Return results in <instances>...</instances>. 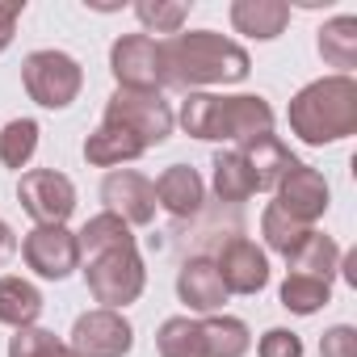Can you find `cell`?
I'll list each match as a JSON object with an SVG mask.
<instances>
[{
	"label": "cell",
	"instance_id": "obj_1",
	"mask_svg": "<svg viewBox=\"0 0 357 357\" xmlns=\"http://www.w3.org/2000/svg\"><path fill=\"white\" fill-rule=\"evenodd\" d=\"M248 72H252L248 51L219 30H190V34H172L160 43V84L164 89L198 93L211 84H240L248 80Z\"/></svg>",
	"mask_w": 357,
	"mask_h": 357
},
{
	"label": "cell",
	"instance_id": "obj_2",
	"mask_svg": "<svg viewBox=\"0 0 357 357\" xmlns=\"http://www.w3.org/2000/svg\"><path fill=\"white\" fill-rule=\"evenodd\" d=\"M190 139L206 143H248L273 130V105L261 93H190L176 114Z\"/></svg>",
	"mask_w": 357,
	"mask_h": 357
},
{
	"label": "cell",
	"instance_id": "obj_3",
	"mask_svg": "<svg viewBox=\"0 0 357 357\" xmlns=\"http://www.w3.org/2000/svg\"><path fill=\"white\" fill-rule=\"evenodd\" d=\"M286 122L307 147L349 139L357 130V80L353 76H319V80L303 84L290 97Z\"/></svg>",
	"mask_w": 357,
	"mask_h": 357
},
{
	"label": "cell",
	"instance_id": "obj_4",
	"mask_svg": "<svg viewBox=\"0 0 357 357\" xmlns=\"http://www.w3.org/2000/svg\"><path fill=\"white\" fill-rule=\"evenodd\" d=\"M22 84L26 97L43 109H68L80 89H84V68L68 55V51H30L22 59Z\"/></svg>",
	"mask_w": 357,
	"mask_h": 357
},
{
	"label": "cell",
	"instance_id": "obj_5",
	"mask_svg": "<svg viewBox=\"0 0 357 357\" xmlns=\"http://www.w3.org/2000/svg\"><path fill=\"white\" fill-rule=\"evenodd\" d=\"M84 282H89V294L101 307L122 311V307L139 303V294L147 286V265H143L139 248H114V252H101V257L84 261Z\"/></svg>",
	"mask_w": 357,
	"mask_h": 357
},
{
	"label": "cell",
	"instance_id": "obj_6",
	"mask_svg": "<svg viewBox=\"0 0 357 357\" xmlns=\"http://www.w3.org/2000/svg\"><path fill=\"white\" fill-rule=\"evenodd\" d=\"M101 122H114L122 130H130L147 151L168 143L172 126H176V114L172 105L160 97V93H135V89H114V97L105 101V118Z\"/></svg>",
	"mask_w": 357,
	"mask_h": 357
},
{
	"label": "cell",
	"instance_id": "obj_7",
	"mask_svg": "<svg viewBox=\"0 0 357 357\" xmlns=\"http://www.w3.org/2000/svg\"><path fill=\"white\" fill-rule=\"evenodd\" d=\"M17 202L38 227H68L76 211V185H72V176L55 168H30L17 181Z\"/></svg>",
	"mask_w": 357,
	"mask_h": 357
},
{
	"label": "cell",
	"instance_id": "obj_8",
	"mask_svg": "<svg viewBox=\"0 0 357 357\" xmlns=\"http://www.w3.org/2000/svg\"><path fill=\"white\" fill-rule=\"evenodd\" d=\"M68 344L76 349V357H126L135 349V328L122 311L93 307V311L76 315Z\"/></svg>",
	"mask_w": 357,
	"mask_h": 357
},
{
	"label": "cell",
	"instance_id": "obj_9",
	"mask_svg": "<svg viewBox=\"0 0 357 357\" xmlns=\"http://www.w3.org/2000/svg\"><path fill=\"white\" fill-rule=\"evenodd\" d=\"M22 257L38 278L63 282V278H72L80 269V240L68 227H34L22 240Z\"/></svg>",
	"mask_w": 357,
	"mask_h": 357
},
{
	"label": "cell",
	"instance_id": "obj_10",
	"mask_svg": "<svg viewBox=\"0 0 357 357\" xmlns=\"http://www.w3.org/2000/svg\"><path fill=\"white\" fill-rule=\"evenodd\" d=\"M328 202H332V190H328V181H324V172L311 168V164H303V160L282 176L278 190H273V206H278L282 215L307 223V227H311L315 219H324Z\"/></svg>",
	"mask_w": 357,
	"mask_h": 357
},
{
	"label": "cell",
	"instance_id": "obj_11",
	"mask_svg": "<svg viewBox=\"0 0 357 357\" xmlns=\"http://www.w3.org/2000/svg\"><path fill=\"white\" fill-rule=\"evenodd\" d=\"M109 72L118 89L160 93V43L147 34H122L109 47Z\"/></svg>",
	"mask_w": 357,
	"mask_h": 357
},
{
	"label": "cell",
	"instance_id": "obj_12",
	"mask_svg": "<svg viewBox=\"0 0 357 357\" xmlns=\"http://www.w3.org/2000/svg\"><path fill=\"white\" fill-rule=\"evenodd\" d=\"M101 202L109 215H118L126 227H147L155 219V190L143 172L135 168H114L101 181Z\"/></svg>",
	"mask_w": 357,
	"mask_h": 357
},
{
	"label": "cell",
	"instance_id": "obj_13",
	"mask_svg": "<svg viewBox=\"0 0 357 357\" xmlns=\"http://www.w3.org/2000/svg\"><path fill=\"white\" fill-rule=\"evenodd\" d=\"M215 269H219L227 294H261L269 286V257H265V248H257L244 236H236V240L223 244Z\"/></svg>",
	"mask_w": 357,
	"mask_h": 357
},
{
	"label": "cell",
	"instance_id": "obj_14",
	"mask_svg": "<svg viewBox=\"0 0 357 357\" xmlns=\"http://www.w3.org/2000/svg\"><path fill=\"white\" fill-rule=\"evenodd\" d=\"M176 298H181L190 311L198 315H219L227 303V286L215 269L211 257H190L181 269H176Z\"/></svg>",
	"mask_w": 357,
	"mask_h": 357
},
{
	"label": "cell",
	"instance_id": "obj_15",
	"mask_svg": "<svg viewBox=\"0 0 357 357\" xmlns=\"http://www.w3.org/2000/svg\"><path fill=\"white\" fill-rule=\"evenodd\" d=\"M155 206H164L172 219H190L202 211V198H206V185H202V176L190 168V164H168L155 181Z\"/></svg>",
	"mask_w": 357,
	"mask_h": 357
},
{
	"label": "cell",
	"instance_id": "obj_16",
	"mask_svg": "<svg viewBox=\"0 0 357 357\" xmlns=\"http://www.w3.org/2000/svg\"><path fill=\"white\" fill-rule=\"evenodd\" d=\"M236 151L244 155V164H248V172H252L257 190H278V181L298 164V155H294L273 130H269V135H257V139H248V143H240Z\"/></svg>",
	"mask_w": 357,
	"mask_h": 357
},
{
	"label": "cell",
	"instance_id": "obj_17",
	"mask_svg": "<svg viewBox=\"0 0 357 357\" xmlns=\"http://www.w3.org/2000/svg\"><path fill=\"white\" fill-rule=\"evenodd\" d=\"M290 26V5L286 0H236L231 5V30L257 43L282 38Z\"/></svg>",
	"mask_w": 357,
	"mask_h": 357
},
{
	"label": "cell",
	"instance_id": "obj_18",
	"mask_svg": "<svg viewBox=\"0 0 357 357\" xmlns=\"http://www.w3.org/2000/svg\"><path fill=\"white\" fill-rule=\"evenodd\" d=\"M147 147L130 135V130H122V126H114V122H101L89 139H84V160L93 164V168H118V164H130V160H139Z\"/></svg>",
	"mask_w": 357,
	"mask_h": 357
},
{
	"label": "cell",
	"instance_id": "obj_19",
	"mask_svg": "<svg viewBox=\"0 0 357 357\" xmlns=\"http://www.w3.org/2000/svg\"><path fill=\"white\" fill-rule=\"evenodd\" d=\"M43 315V290L26 278H0V324L5 328H34Z\"/></svg>",
	"mask_w": 357,
	"mask_h": 357
},
{
	"label": "cell",
	"instance_id": "obj_20",
	"mask_svg": "<svg viewBox=\"0 0 357 357\" xmlns=\"http://www.w3.org/2000/svg\"><path fill=\"white\" fill-rule=\"evenodd\" d=\"M319 59L336 68V76H349L357 68V17L340 13L319 26Z\"/></svg>",
	"mask_w": 357,
	"mask_h": 357
},
{
	"label": "cell",
	"instance_id": "obj_21",
	"mask_svg": "<svg viewBox=\"0 0 357 357\" xmlns=\"http://www.w3.org/2000/svg\"><path fill=\"white\" fill-rule=\"evenodd\" d=\"M340 261H344L340 244H336L332 236H324V231H311V236L298 244V252L290 257V273H307V278L332 282V278L340 273Z\"/></svg>",
	"mask_w": 357,
	"mask_h": 357
},
{
	"label": "cell",
	"instance_id": "obj_22",
	"mask_svg": "<svg viewBox=\"0 0 357 357\" xmlns=\"http://www.w3.org/2000/svg\"><path fill=\"white\" fill-rule=\"evenodd\" d=\"M76 240H80V261L101 257V252H114V248H135V231H130L118 215H109V211L93 215V219L76 231Z\"/></svg>",
	"mask_w": 357,
	"mask_h": 357
},
{
	"label": "cell",
	"instance_id": "obj_23",
	"mask_svg": "<svg viewBox=\"0 0 357 357\" xmlns=\"http://www.w3.org/2000/svg\"><path fill=\"white\" fill-rule=\"evenodd\" d=\"M202 324V349L206 357H244L252 349V332L236 315H206Z\"/></svg>",
	"mask_w": 357,
	"mask_h": 357
},
{
	"label": "cell",
	"instance_id": "obj_24",
	"mask_svg": "<svg viewBox=\"0 0 357 357\" xmlns=\"http://www.w3.org/2000/svg\"><path fill=\"white\" fill-rule=\"evenodd\" d=\"M211 168H215V194H219V202H248L257 194V181H252V172H248V164H244V155L236 147L219 151Z\"/></svg>",
	"mask_w": 357,
	"mask_h": 357
},
{
	"label": "cell",
	"instance_id": "obj_25",
	"mask_svg": "<svg viewBox=\"0 0 357 357\" xmlns=\"http://www.w3.org/2000/svg\"><path fill=\"white\" fill-rule=\"evenodd\" d=\"M278 298L294 315H315L332 303V282H319V278H307V273H286Z\"/></svg>",
	"mask_w": 357,
	"mask_h": 357
},
{
	"label": "cell",
	"instance_id": "obj_26",
	"mask_svg": "<svg viewBox=\"0 0 357 357\" xmlns=\"http://www.w3.org/2000/svg\"><path fill=\"white\" fill-rule=\"evenodd\" d=\"M155 349H160V357H206V349H202V324L190 319V315L164 319L160 332H155Z\"/></svg>",
	"mask_w": 357,
	"mask_h": 357
},
{
	"label": "cell",
	"instance_id": "obj_27",
	"mask_svg": "<svg viewBox=\"0 0 357 357\" xmlns=\"http://www.w3.org/2000/svg\"><path fill=\"white\" fill-rule=\"evenodd\" d=\"M261 236H265V244H269L278 257H286V261H290V257L298 252V244L311 236V227H307V223H298V219H290V215H282V211L269 202V206L261 211Z\"/></svg>",
	"mask_w": 357,
	"mask_h": 357
},
{
	"label": "cell",
	"instance_id": "obj_28",
	"mask_svg": "<svg viewBox=\"0 0 357 357\" xmlns=\"http://www.w3.org/2000/svg\"><path fill=\"white\" fill-rule=\"evenodd\" d=\"M38 122L34 118H13L5 130H0V164L5 168H26L30 160H34V151H38Z\"/></svg>",
	"mask_w": 357,
	"mask_h": 357
},
{
	"label": "cell",
	"instance_id": "obj_29",
	"mask_svg": "<svg viewBox=\"0 0 357 357\" xmlns=\"http://www.w3.org/2000/svg\"><path fill=\"white\" fill-rule=\"evenodd\" d=\"M135 17L143 26V34H181V26L190 22V5L185 0H139L135 5Z\"/></svg>",
	"mask_w": 357,
	"mask_h": 357
},
{
	"label": "cell",
	"instance_id": "obj_30",
	"mask_svg": "<svg viewBox=\"0 0 357 357\" xmlns=\"http://www.w3.org/2000/svg\"><path fill=\"white\" fill-rule=\"evenodd\" d=\"M9 357H76V349L34 324V328H17L9 336Z\"/></svg>",
	"mask_w": 357,
	"mask_h": 357
},
{
	"label": "cell",
	"instance_id": "obj_31",
	"mask_svg": "<svg viewBox=\"0 0 357 357\" xmlns=\"http://www.w3.org/2000/svg\"><path fill=\"white\" fill-rule=\"evenodd\" d=\"M257 357H303V336L290 328H269L257 344Z\"/></svg>",
	"mask_w": 357,
	"mask_h": 357
},
{
	"label": "cell",
	"instance_id": "obj_32",
	"mask_svg": "<svg viewBox=\"0 0 357 357\" xmlns=\"http://www.w3.org/2000/svg\"><path fill=\"white\" fill-rule=\"evenodd\" d=\"M319 357H357V328L353 324H332L319 336Z\"/></svg>",
	"mask_w": 357,
	"mask_h": 357
},
{
	"label": "cell",
	"instance_id": "obj_33",
	"mask_svg": "<svg viewBox=\"0 0 357 357\" xmlns=\"http://www.w3.org/2000/svg\"><path fill=\"white\" fill-rule=\"evenodd\" d=\"M26 13V0H0V55L9 51L13 34H17V22Z\"/></svg>",
	"mask_w": 357,
	"mask_h": 357
},
{
	"label": "cell",
	"instance_id": "obj_34",
	"mask_svg": "<svg viewBox=\"0 0 357 357\" xmlns=\"http://www.w3.org/2000/svg\"><path fill=\"white\" fill-rule=\"evenodd\" d=\"M13 252H17V236H13V227L5 219H0V269L13 261Z\"/></svg>",
	"mask_w": 357,
	"mask_h": 357
}]
</instances>
